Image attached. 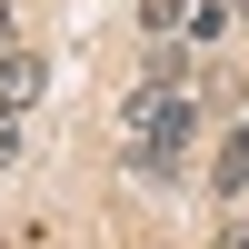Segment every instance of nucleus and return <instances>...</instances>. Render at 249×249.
I'll return each instance as SVG.
<instances>
[{
	"instance_id": "obj_1",
	"label": "nucleus",
	"mask_w": 249,
	"mask_h": 249,
	"mask_svg": "<svg viewBox=\"0 0 249 249\" xmlns=\"http://www.w3.org/2000/svg\"><path fill=\"white\" fill-rule=\"evenodd\" d=\"M120 170L140 190H190V150H170V140H120Z\"/></svg>"
},
{
	"instance_id": "obj_2",
	"label": "nucleus",
	"mask_w": 249,
	"mask_h": 249,
	"mask_svg": "<svg viewBox=\"0 0 249 249\" xmlns=\"http://www.w3.org/2000/svg\"><path fill=\"white\" fill-rule=\"evenodd\" d=\"M40 90H50V60H40V50H20V40H10V50H0V110H30Z\"/></svg>"
},
{
	"instance_id": "obj_3",
	"label": "nucleus",
	"mask_w": 249,
	"mask_h": 249,
	"mask_svg": "<svg viewBox=\"0 0 249 249\" xmlns=\"http://www.w3.org/2000/svg\"><path fill=\"white\" fill-rule=\"evenodd\" d=\"M210 199H249V120L210 150Z\"/></svg>"
},
{
	"instance_id": "obj_4",
	"label": "nucleus",
	"mask_w": 249,
	"mask_h": 249,
	"mask_svg": "<svg viewBox=\"0 0 249 249\" xmlns=\"http://www.w3.org/2000/svg\"><path fill=\"white\" fill-rule=\"evenodd\" d=\"M140 80H160V90H199V50H190V40H150Z\"/></svg>"
},
{
	"instance_id": "obj_5",
	"label": "nucleus",
	"mask_w": 249,
	"mask_h": 249,
	"mask_svg": "<svg viewBox=\"0 0 249 249\" xmlns=\"http://www.w3.org/2000/svg\"><path fill=\"white\" fill-rule=\"evenodd\" d=\"M219 30H230V0H190V20H179V40H190V50H210Z\"/></svg>"
},
{
	"instance_id": "obj_6",
	"label": "nucleus",
	"mask_w": 249,
	"mask_h": 249,
	"mask_svg": "<svg viewBox=\"0 0 249 249\" xmlns=\"http://www.w3.org/2000/svg\"><path fill=\"white\" fill-rule=\"evenodd\" d=\"M130 20H140V40H179V20H190V0H140Z\"/></svg>"
},
{
	"instance_id": "obj_7",
	"label": "nucleus",
	"mask_w": 249,
	"mask_h": 249,
	"mask_svg": "<svg viewBox=\"0 0 249 249\" xmlns=\"http://www.w3.org/2000/svg\"><path fill=\"white\" fill-rule=\"evenodd\" d=\"M20 150H30V110H0V170H20Z\"/></svg>"
},
{
	"instance_id": "obj_8",
	"label": "nucleus",
	"mask_w": 249,
	"mask_h": 249,
	"mask_svg": "<svg viewBox=\"0 0 249 249\" xmlns=\"http://www.w3.org/2000/svg\"><path fill=\"white\" fill-rule=\"evenodd\" d=\"M210 249H249V219H230V230H219V239H210Z\"/></svg>"
},
{
	"instance_id": "obj_9",
	"label": "nucleus",
	"mask_w": 249,
	"mask_h": 249,
	"mask_svg": "<svg viewBox=\"0 0 249 249\" xmlns=\"http://www.w3.org/2000/svg\"><path fill=\"white\" fill-rule=\"evenodd\" d=\"M10 40H20V10H10V0H0V50H10Z\"/></svg>"
},
{
	"instance_id": "obj_10",
	"label": "nucleus",
	"mask_w": 249,
	"mask_h": 249,
	"mask_svg": "<svg viewBox=\"0 0 249 249\" xmlns=\"http://www.w3.org/2000/svg\"><path fill=\"white\" fill-rule=\"evenodd\" d=\"M230 20H249V0H230Z\"/></svg>"
}]
</instances>
